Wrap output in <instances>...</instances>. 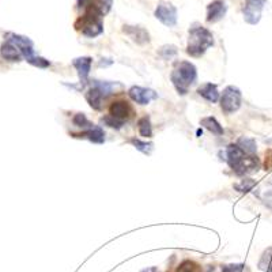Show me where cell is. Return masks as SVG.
Listing matches in <instances>:
<instances>
[{
	"mask_svg": "<svg viewBox=\"0 0 272 272\" xmlns=\"http://www.w3.org/2000/svg\"><path fill=\"white\" fill-rule=\"evenodd\" d=\"M236 144H237L245 154H248V155H255L257 151L256 141L253 140V139H251V137H247V136L240 137Z\"/></svg>",
	"mask_w": 272,
	"mask_h": 272,
	"instance_id": "obj_17",
	"label": "cell"
},
{
	"mask_svg": "<svg viewBox=\"0 0 272 272\" xmlns=\"http://www.w3.org/2000/svg\"><path fill=\"white\" fill-rule=\"evenodd\" d=\"M171 82L178 91V94L185 96L191 87L197 79L196 67L192 64L191 61H180L176 68L171 72Z\"/></svg>",
	"mask_w": 272,
	"mask_h": 272,
	"instance_id": "obj_3",
	"label": "cell"
},
{
	"mask_svg": "<svg viewBox=\"0 0 272 272\" xmlns=\"http://www.w3.org/2000/svg\"><path fill=\"white\" fill-rule=\"evenodd\" d=\"M102 123H105L106 126H109L111 128H116V130H120L121 127L124 126V123L126 121H121L119 120V119H116V117L111 116V115H108V116H105L104 119H102Z\"/></svg>",
	"mask_w": 272,
	"mask_h": 272,
	"instance_id": "obj_27",
	"label": "cell"
},
{
	"mask_svg": "<svg viewBox=\"0 0 272 272\" xmlns=\"http://www.w3.org/2000/svg\"><path fill=\"white\" fill-rule=\"evenodd\" d=\"M241 91L236 86H227L221 97V108L226 115L234 113L241 106Z\"/></svg>",
	"mask_w": 272,
	"mask_h": 272,
	"instance_id": "obj_4",
	"label": "cell"
},
{
	"mask_svg": "<svg viewBox=\"0 0 272 272\" xmlns=\"http://www.w3.org/2000/svg\"><path fill=\"white\" fill-rule=\"evenodd\" d=\"M93 86L101 91L102 96L106 98V97L112 96V94L115 93V90H116V86H120V85H119V83H112V82L93 81Z\"/></svg>",
	"mask_w": 272,
	"mask_h": 272,
	"instance_id": "obj_19",
	"label": "cell"
},
{
	"mask_svg": "<svg viewBox=\"0 0 272 272\" xmlns=\"http://www.w3.org/2000/svg\"><path fill=\"white\" fill-rule=\"evenodd\" d=\"M266 0H247L244 7V19L249 25H256L260 20Z\"/></svg>",
	"mask_w": 272,
	"mask_h": 272,
	"instance_id": "obj_5",
	"label": "cell"
},
{
	"mask_svg": "<svg viewBox=\"0 0 272 272\" xmlns=\"http://www.w3.org/2000/svg\"><path fill=\"white\" fill-rule=\"evenodd\" d=\"M112 3H113V0H94V4L97 5V8L100 10L102 16L106 15L111 11Z\"/></svg>",
	"mask_w": 272,
	"mask_h": 272,
	"instance_id": "obj_25",
	"label": "cell"
},
{
	"mask_svg": "<svg viewBox=\"0 0 272 272\" xmlns=\"http://www.w3.org/2000/svg\"><path fill=\"white\" fill-rule=\"evenodd\" d=\"M0 55L7 61H20L23 59V56H22L19 49L12 42L7 40H5L4 44L0 48Z\"/></svg>",
	"mask_w": 272,
	"mask_h": 272,
	"instance_id": "obj_14",
	"label": "cell"
},
{
	"mask_svg": "<svg viewBox=\"0 0 272 272\" xmlns=\"http://www.w3.org/2000/svg\"><path fill=\"white\" fill-rule=\"evenodd\" d=\"M244 267V264H226L222 267V272H242Z\"/></svg>",
	"mask_w": 272,
	"mask_h": 272,
	"instance_id": "obj_30",
	"label": "cell"
},
{
	"mask_svg": "<svg viewBox=\"0 0 272 272\" xmlns=\"http://www.w3.org/2000/svg\"><path fill=\"white\" fill-rule=\"evenodd\" d=\"M131 144L135 147L137 151L143 152L146 155H150L154 148V144L152 143H147V141H141L139 139H131Z\"/></svg>",
	"mask_w": 272,
	"mask_h": 272,
	"instance_id": "obj_22",
	"label": "cell"
},
{
	"mask_svg": "<svg viewBox=\"0 0 272 272\" xmlns=\"http://www.w3.org/2000/svg\"><path fill=\"white\" fill-rule=\"evenodd\" d=\"M197 93H199V96H202L204 100L210 102H218L221 100L217 85H214V83H204L197 89Z\"/></svg>",
	"mask_w": 272,
	"mask_h": 272,
	"instance_id": "obj_15",
	"label": "cell"
},
{
	"mask_svg": "<svg viewBox=\"0 0 272 272\" xmlns=\"http://www.w3.org/2000/svg\"><path fill=\"white\" fill-rule=\"evenodd\" d=\"M128 96L131 97L132 101L140 105H147L150 104L152 100H155L158 94L151 89H146V87H140V86H132L128 90Z\"/></svg>",
	"mask_w": 272,
	"mask_h": 272,
	"instance_id": "obj_8",
	"label": "cell"
},
{
	"mask_svg": "<svg viewBox=\"0 0 272 272\" xmlns=\"http://www.w3.org/2000/svg\"><path fill=\"white\" fill-rule=\"evenodd\" d=\"M255 184H256V182L253 181V180H251V178H244V180H242L240 184H236V185H234V188H236L237 191L242 192V193H245V192L251 191V189L255 187Z\"/></svg>",
	"mask_w": 272,
	"mask_h": 272,
	"instance_id": "obj_26",
	"label": "cell"
},
{
	"mask_svg": "<svg viewBox=\"0 0 272 272\" xmlns=\"http://www.w3.org/2000/svg\"><path fill=\"white\" fill-rule=\"evenodd\" d=\"M72 123H74L76 127H79V128H85V130H87L89 127L93 126L90 121H89V119L86 117L85 113H76L75 116L72 117Z\"/></svg>",
	"mask_w": 272,
	"mask_h": 272,
	"instance_id": "obj_23",
	"label": "cell"
},
{
	"mask_svg": "<svg viewBox=\"0 0 272 272\" xmlns=\"http://www.w3.org/2000/svg\"><path fill=\"white\" fill-rule=\"evenodd\" d=\"M176 272H197V266L191 260H185L177 267Z\"/></svg>",
	"mask_w": 272,
	"mask_h": 272,
	"instance_id": "obj_28",
	"label": "cell"
},
{
	"mask_svg": "<svg viewBox=\"0 0 272 272\" xmlns=\"http://www.w3.org/2000/svg\"><path fill=\"white\" fill-rule=\"evenodd\" d=\"M26 61L30 63L31 66L38 67V68H48V67H51V61L46 60L44 57H40V56H33V57H30L29 60Z\"/></svg>",
	"mask_w": 272,
	"mask_h": 272,
	"instance_id": "obj_24",
	"label": "cell"
},
{
	"mask_svg": "<svg viewBox=\"0 0 272 272\" xmlns=\"http://www.w3.org/2000/svg\"><path fill=\"white\" fill-rule=\"evenodd\" d=\"M161 55L163 59H171L173 56L177 55V48L174 45H166L161 49Z\"/></svg>",
	"mask_w": 272,
	"mask_h": 272,
	"instance_id": "obj_29",
	"label": "cell"
},
{
	"mask_svg": "<svg viewBox=\"0 0 272 272\" xmlns=\"http://www.w3.org/2000/svg\"><path fill=\"white\" fill-rule=\"evenodd\" d=\"M102 14L94 4V0L89 1V4L85 7V14L76 22V29L82 31V34L89 38H94L104 31L102 26Z\"/></svg>",
	"mask_w": 272,
	"mask_h": 272,
	"instance_id": "obj_1",
	"label": "cell"
},
{
	"mask_svg": "<svg viewBox=\"0 0 272 272\" xmlns=\"http://www.w3.org/2000/svg\"><path fill=\"white\" fill-rule=\"evenodd\" d=\"M89 1H90V0H78V7H79V8H82V7L85 8L86 5L89 4Z\"/></svg>",
	"mask_w": 272,
	"mask_h": 272,
	"instance_id": "obj_31",
	"label": "cell"
},
{
	"mask_svg": "<svg viewBox=\"0 0 272 272\" xmlns=\"http://www.w3.org/2000/svg\"><path fill=\"white\" fill-rule=\"evenodd\" d=\"M104 98H105V97L102 96L101 91L98 90L97 87H94V86L86 93V101L89 102V105H90L93 109H96V111H101Z\"/></svg>",
	"mask_w": 272,
	"mask_h": 272,
	"instance_id": "obj_16",
	"label": "cell"
},
{
	"mask_svg": "<svg viewBox=\"0 0 272 272\" xmlns=\"http://www.w3.org/2000/svg\"><path fill=\"white\" fill-rule=\"evenodd\" d=\"M109 115L121 121H126L131 116V108L126 101H115L109 106Z\"/></svg>",
	"mask_w": 272,
	"mask_h": 272,
	"instance_id": "obj_13",
	"label": "cell"
},
{
	"mask_svg": "<svg viewBox=\"0 0 272 272\" xmlns=\"http://www.w3.org/2000/svg\"><path fill=\"white\" fill-rule=\"evenodd\" d=\"M91 63H93V59L89 57V56L76 57V59L72 60V66L75 67L76 71H78V75H79L81 83H86V82H87V78H89V74H90Z\"/></svg>",
	"mask_w": 272,
	"mask_h": 272,
	"instance_id": "obj_10",
	"label": "cell"
},
{
	"mask_svg": "<svg viewBox=\"0 0 272 272\" xmlns=\"http://www.w3.org/2000/svg\"><path fill=\"white\" fill-rule=\"evenodd\" d=\"M202 126L206 128V130H208L210 132H212V134H215V135H223V127L218 123V120L215 119V117L212 116H208V117H204V119H202Z\"/></svg>",
	"mask_w": 272,
	"mask_h": 272,
	"instance_id": "obj_18",
	"label": "cell"
},
{
	"mask_svg": "<svg viewBox=\"0 0 272 272\" xmlns=\"http://www.w3.org/2000/svg\"><path fill=\"white\" fill-rule=\"evenodd\" d=\"M5 40L12 42L14 45L18 48L23 56L25 60H29L30 57L34 56V49H33V41L30 38H27L25 35H19V34H14V33H8L5 35Z\"/></svg>",
	"mask_w": 272,
	"mask_h": 272,
	"instance_id": "obj_6",
	"label": "cell"
},
{
	"mask_svg": "<svg viewBox=\"0 0 272 272\" xmlns=\"http://www.w3.org/2000/svg\"><path fill=\"white\" fill-rule=\"evenodd\" d=\"M75 137H86L87 140H90L91 143H96V144H102L105 141V132L100 126H93L89 127L85 132L78 134Z\"/></svg>",
	"mask_w": 272,
	"mask_h": 272,
	"instance_id": "obj_12",
	"label": "cell"
},
{
	"mask_svg": "<svg viewBox=\"0 0 272 272\" xmlns=\"http://www.w3.org/2000/svg\"><path fill=\"white\" fill-rule=\"evenodd\" d=\"M123 31H124L132 41H135L136 44L143 45V44L150 42V34H148L143 27H139V26H124Z\"/></svg>",
	"mask_w": 272,
	"mask_h": 272,
	"instance_id": "obj_11",
	"label": "cell"
},
{
	"mask_svg": "<svg viewBox=\"0 0 272 272\" xmlns=\"http://www.w3.org/2000/svg\"><path fill=\"white\" fill-rule=\"evenodd\" d=\"M214 45V37L210 30L200 25H195L189 30L187 53L192 57H202L208 48Z\"/></svg>",
	"mask_w": 272,
	"mask_h": 272,
	"instance_id": "obj_2",
	"label": "cell"
},
{
	"mask_svg": "<svg viewBox=\"0 0 272 272\" xmlns=\"http://www.w3.org/2000/svg\"><path fill=\"white\" fill-rule=\"evenodd\" d=\"M227 5L222 0H215L211 4L207 7V22L215 23L223 19V16L226 15Z\"/></svg>",
	"mask_w": 272,
	"mask_h": 272,
	"instance_id": "obj_9",
	"label": "cell"
},
{
	"mask_svg": "<svg viewBox=\"0 0 272 272\" xmlns=\"http://www.w3.org/2000/svg\"><path fill=\"white\" fill-rule=\"evenodd\" d=\"M155 18L169 27L177 25V8L170 3H161L156 7Z\"/></svg>",
	"mask_w": 272,
	"mask_h": 272,
	"instance_id": "obj_7",
	"label": "cell"
},
{
	"mask_svg": "<svg viewBox=\"0 0 272 272\" xmlns=\"http://www.w3.org/2000/svg\"><path fill=\"white\" fill-rule=\"evenodd\" d=\"M259 268L262 271L272 272V248H268L263 252L260 260H259Z\"/></svg>",
	"mask_w": 272,
	"mask_h": 272,
	"instance_id": "obj_20",
	"label": "cell"
},
{
	"mask_svg": "<svg viewBox=\"0 0 272 272\" xmlns=\"http://www.w3.org/2000/svg\"><path fill=\"white\" fill-rule=\"evenodd\" d=\"M141 272H159V271H158V268L156 267H150V268H146V270H141Z\"/></svg>",
	"mask_w": 272,
	"mask_h": 272,
	"instance_id": "obj_32",
	"label": "cell"
},
{
	"mask_svg": "<svg viewBox=\"0 0 272 272\" xmlns=\"http://www.w3.org/2000/svg\"><path fill=\"white\" fill-rule=\"evenodd\" d=\"M137 127H139V132L143 137H152V126H151V120L150 117L144 116L139 119L137 121Z\"/></svg>",
	"mask_w": 272,
	"mask_h": 272,
	"instance_id": "obj_21",
	"label": "cell"
}]
</instances>
